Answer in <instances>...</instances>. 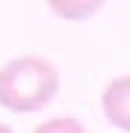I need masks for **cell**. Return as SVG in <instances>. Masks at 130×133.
Here are the masks:
<instances>
[{
    "label": "cell",
    "mask_w": 130,
    "mask_h": 133,
    "mask_svg": "<svg viewBox=\"0 0 130 133\" xmlns=\"http://www.w3.org/2000/svg\"><path fill=\"white\" fill-rule=\"evenodd\" d=\"M0 133H12V130H9V127H6V124H3V121H0Z\"/></svg>",
    "instance_id": "obj_5"
},
{
    "label": "cell",
    "mask_w": 130,
    "mask_h": 133,
    "mask_svg": "<svg viewBox=\"0 0 130 133\" xmlns=\"http://www.w3.org/2000/svg\"><path fill=\"white\" fill-rule=\"evenodd\" d=\"M104 3L106 0H47L53 15H59L65 21H89L92 15L101 12Z\"/></svg>",
    "instance_id": "obj_3"
},
{
    "label": "cell",
    "mask_w": 130,
    "mask_h": 133,
    "mask_svg": "<svg viewBox=\"0 0 130 133\" xmlns=\"http://www.w3.org/2000/svg\"><path fill=\"white\" fill-rule=\"evenodd\" d=\"M59 92V71L44 56H18L0 65V107L9 112H36Z\"/></svg>",
    "instance_id": "obj_1"
},
{
    "label": "cell",
    "mask_w": 130,
    "mask_h": 133,
    "mask_svg": "<svg viewBox=\"0 0 130 133\" xmlns=\"http://www.w3.org/2000/svg\"><path fill=\"white\" fill-rule=\"evenodd\" d=\"M33 133H86V130H83V124L77 118H71V115H59V118L42 121Z\"/></svg>",
    "instance_id": "obj_4"
},
{
    "label": "cell",
    "mask_w": 130,
    "mask_h": 133,
    "mask_svg": "<svg viewBox=\"0 0 130 133\" xmlns=\"http://www.w3.org/2000/svg\"><path fill=\"white\" fill-rule=\"evenodd\" d=\"M104 115L115 124L118 130H127L130 133V74L124 77H115L110 86L104 89Z\"/></svg>",
    "instance_id": "obj_2"
}]
</instances>
